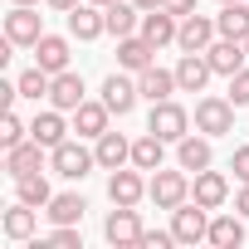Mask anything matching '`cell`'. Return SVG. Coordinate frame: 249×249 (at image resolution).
Masks as SVG:
<instances>
[{"label":"cell","instance_id":"cell-7","mask_svg":"<svg viewBox=\"0 0 249 249\" xmlns=\"http://www.w3.org/2000/svg\"><path fill=\"white\" fill-rule=\"evenodd\" d=\"M196 132H205V137L234 132V103L230 98H200L196 103Z\"/></svg>","mask_w":249,"mask_h":249},{"label":"cell","instance_id":"cell-3","mask_svg":"<svg viewBox=\"0 0 249 249\" xmlns=\"http://www.w3.org/2000/svg\"><path fill=\"white\" fill-rule=\"evenodd\" d=\"M171 234H176V244H200V239H210V210L196 205V200L176 205V210H171Z\"/></svg>","mask_w":249,"mask_h":249},{"label":"cell","instance_id":"cell-22","mask_svg":"<svg viewBox=\"0 0 249 249\" xmlns=\"http://www.w3.org/2000/svg\"><path fill=\"white\" fill-rule=\"evenodd\" d=\"M69 59H73V49H69V39H64V35H44V39L35 44V64H39L44 73H64V69H69Z\"/></svg>","mask_w":249,"mask_h":249},{"label":"cell","instance_id":"cell-43","mask_svg":"<svg viewBox=\"0 0 249 249\" xmlns=\"http://www.w3.org/2000/svg\"><path fill=\"white\" fill-rule=\"evenodd\" d=\"M93 5H103V10H107V5H117V0H93Z\"/></svg>","mask_w":249,"mask_h":249},{"label":"cell","instance_id":"cell-33","mask_svg":"<svg viewBox=\"0 0 249 249\" xmlns=\"http://www.w3.org/2000/svg\"><path fill=\"white\" fill-rule=\"evenodd\" d=\"M25 137H30V127H25L15 112H5V117H0V147H5V152H10V147H20Z\"/></svg>","mask_w":249,"mask_h":249},{"label":"cell","instance_id":"cell-42","mask_svg":"<svg viewBox=\"0 0 249 249\" xmlns=\"http://www.w3.org/2000/svg\"><path fill=\"white\" fill-rule=\"evenodd\" d=\"M10 5H39V0H10Z\"/></svg>","mask_w":249,"mask_h":249},{"label":"cell","instance_id":"cell-21","mask_svg":"<svg viewBox=\"0 0 249 249\" xmlns=\"http://www.w3.org/2000/svg\"><path fill=\"white\" fill-rule=\"evenodd\" d=\"M93 152H98V166H103V171H117V166L132 161V142L122 137V132H112V127L93 142Z\"/></svg>","mask_w":249,"mask_h":249},{"label":"cell","instance_id":"cell-5","mask_svg":"<svg viewBox=\"0 0 249 249\" xmlns=\"http://www.w3.org/2000/svg\"><path fill=\"white\" fill-rule=\"evenodd\" d=\"M103 239H107L112 249H132V244L142 239V215H137V205H112V215L103 220Z\"/></svg>","mask_w":249,"mask_h":249},{"label":"cell","instance_id":"cell-13","mask_svg":"<svg viewBox=\"0 0 249 249\" xmlns=\"http://www.w3.org/2000/svg\"><path fill=\"white\" fill-rule=\"evenodd\" d=\"M142 196H147V181H142V171L132 166H117L112 176H107V200L112 205H142Z\"/></svg>","mask_w":249,"mask_h":249},{"label":"cell","instance_id":"cell-14","mask_svg":"<svg viewBox=\"0 0 249 249\" xmlns=\"http://www.w3.org/2000/svg\"><path fill=\"white\" fill-rule=\"evenodd\" d=\"M0 230H5V239H15V244H30L35 230H39V210L25 205V200H15L5 215H0Z\"/></svg>","mask_w":249,"mask_h":249},{"label":"cell","instance_id":"cell-40","mask_svg":"<svg viewBox=\"0 0 249 249\" xmlns=\"http://www.w3.org/2000/svg\"><path fill=\"white\" fill-rule=\"evenodd\" d=\"M49 5H54V10H64V15H69V10H73V5H83V0H49Z\"/></svg>","mask_w":249,"mask_h":249},{"label":"cell","instance_id":"cell-29","mask_svg":"<svg viewBox=\"0 0 249 249\" xmlns=\"http://www.w3.org/2000/svg\"><path fill=\"white\" fill-rule=\"evenodd\" d=\"M83 210H88V200H83L78 191H64V196H54V200L44 205L49 225H78V220H83Z\"/></svg>","mask_w":249,"mask_h":249},{"label":"cell","instance_id":"cell-9","mask_svg":"<svg viewBox=\"0 0 249 249\" xmlns=\"http://www.w3.org/2000/svg\"><path fill=\"white\" fill-rule=\"evenodd\" d=\"M137 35H147L157 49H166V44H176V35H181V15H171L166 5L142 10V30H137Z\"/></svg>","mask_w":249,"mask_h":249},{"label":"cell","instance_id":"cell-36","mask_svg":"<svg viewBox=\"0 0 249 249\" xmlns=\"http://www.w3.org/2000/svg\"><path fill=\"white\" fill-rule=\"evenodd\" d=\"M166 244H176L171 230H142V239H137V249H166Z\"/></svg>","mask_w":249,"mask_h":249},{"label":"cell","instance_id":"cell-38","mask_svg":"<svg viewBox=\"0 0 249 249\" xmlns=\"http://www.w3.org/2000/svg\"><path fill=\"white\" fill-rule=\"evenodd\" d=\"M161 5H166L171 15H181V20H186V15H196V0H161Z\"/></svg>","mask_w":249,"mask_h":249},{"label":"cell","instance_id":"cell-2","mask_svg":"<svg viewBox=\"0 0 249 249\" xmlns=\"http://www.w3.org/2000/svg\"><path fill=\"white\" fill-rule=\"evenodd\" d=\"M49 166H54V176H64V181H83L93 166H98V152H88L83 142H59L54 152H49Z\"/></svg>","mask_w":249,"mask_h":249},{"label":"cell","instance_id":"cell-24","mask_svg":"<svg viewBox=\"0 0 249 249\" xmlns=\"http://www.w3.org/2000/svg\"><path fill=\"white\" fill-rule=\"evenodd\" d=\"M83 78L73 73V69H64V73H54V83H49V103L59 107V112H73L78 103H83Z\"/></svg>","mask_w":249,"mask_h":249},{"label":"cell","instance_id":"cell-32","mask_svg":"<svg viewBox=\"0 0 249 249\" xmlns=\"http://www.w3.org/2000/svg\"><path fill=\"white\" fill-rule=\"evenodd\" d=\"M15 83H20V98L39 103V98H49V83H54V73H44V69L35 64V69H25V73H20Z\"/></svg>","mask_w":249,"mask_h":249},{"label":"cell","instance_id":"cell-27","mask_svg":"<svg viewBox=\"0 0 249 249\" xmlns=\"http://www.w3.org/2000/svg\"><path fill=\"white\" fill-rule=\"evenodd\" d=\"M103 15H107V35H117V39H127V35L142 30V10L132 5V0H117V5H107Z\"/></svg>","mask_w":249,"mask_h":249},{"label":"cell","instance_id":"cell-10","mask_svg":"<svg viewBox=\"0 0 249 249\" xmlns=\"http://www.w3.org/2000/svg\"><path fill=\"white\" fill-rule=\"evenodd\" d=\"M215 20L210 15H186L181 20V35H176V44H181V54H205L210 44H215Z\"/></svg>","mask_w":249,"mask_h":249},{"label":"cell","instance_id":"cell-15","mask_svg":"<svg viewBox=\"0 0 249 249\" xmlns=\"http://www.w3.org/2000/svg\"><path fill=\"white\" fill-rule=\"evenodd\" d=\"M191 200L196 205H205V210H220L225 200H230V181L220 176V171H196V181H191Z\"/></svg>","mask_w":249,"mask_h":249},{"label":"cell","instance_id":"cell-17","mask_svg":"<svg viewBox=\"0 0 249 249\" xmlns=\"http://www.w3.org/2000/svg\"><path fill=\"white\" fill-rule=\"evenodd\" d=\"M205 59H210V69H215V73H225V78H230V73H239V69L249 64V49H244L239 39H225V35H220V39L205 49Z\"/></svg>","mask_w":249,"mask_h":249},{"label":"cell","instance_id":"cell-35","mask_svg":"<svg viewBox=\"0 0 249 249\" xmlns=\"http://www.w3.org/2000/svg\"><path fill=\"white\" fill-rule=\"evenodd\" d=\"M230 103H234V107L249 103V64H244L239 73H230Z\"/></svg>","mask_w":249,"mask_h":249},{"label":"cell","instance_id":"cell-12","mask_svg":"<svg viewBox=\"0 0 249 249\" xmlns=\"http://www.w3.org/2000/svg\"><path fill=\"white\" fill-rule=\"evenodd\" d=\"M137 98H142L137 78H127V73H107V78H103V103H107L117 117H127V112L137 107Z\"/></svg>","mask_w":249,"mask_h":249},{"label":"cell","instance_id":"cell-6","mask_svg":"<svg viewBox=\"0 0 249 249\" xmlns=\"http://www.w3.org/2000/svg\"><path fill=\"white\" fill-rule=\"evenodd\" d=\"M5 39H10L15 49H35V44L44 39V20H39V10H35V5H15V10L5 15Z\"/></svg>","mask_w":249,"mask_h":249},{"label":"cell","instance_id":"cell-31","mask_svg":"<svg viewBox=\"0 0 249 249\" xmlns=\"http://www.w3.org/2000/svg\"><path fill=\"white\" fill-rule=\"evenodd\" d=\"M15 200H25V205H35V210H44V205L54 200V191H49V181H44V171H35V176H20V181H15Z\"/></svg>","mask_w":249,"mask_h":249},{"label":"cell","instance_id":"cell-1","mask_svg":"<svg viewBox=\"0 0 249 249\" xmlns=\"http://www.w3.org/2000/svg\"><path fill=\"white\" fill-rule=\"evenodd\" d=\"M147 200L157 205V210H176V205H186L191 200V176H186V166L181 171H152V181H147Z\"/></svg>","mask_w":249,"mask_h":249},{"label":"cell","instance_id":"cell-20","mask_svg":"<svg viewBox=\"0 0 249 249\" xmlns=\"http://www.w3.org/2000/svg\"><path fill=\"white\" fill-rule=\"evenodd\" d=\"M137 88H142V98L147 103H166L171 93H181V83H176V69H142L137 73Z\"/></svg>","mask_w":249,"mask_h":249},{"label":"cell","instance_id":"cell-41","mask_svg":"<svg viewBox=\"0 0 249 249\" xmlns=\"http://www.w3.org/2000/svg\"><path fill=\"white\" fill-rule=\"evenodd\" d=\"M132 5H137V10H157V5H161V0H132Z\"/></svg>","mask_w":249,"mask_h":249},{"label":"cell","instance_id":"cell-28","mask_svg":"<svg viewBox=\"0 0 249 249\" xmlns=\"http://www.w3.org/2000/svg\"><path fill=\"white\" fill-rule=\"evenodd\" d=\"M161 161H166V137L147 132V137L132 142V166L137 171H161Z\"/></svg>","mask_w":249,"mask_h":249},{"label":"cell","instance_id":"cell-16","mask_svg":"<svg viewBox=\"0 0 249 249\" xmlns=\"http://www.w3.org/2000/svg\"><path fill=\"white\" fill-rule=\"evenodd\" d=\"M117 64L127 69V73H142L157 64V44L147 35H127V39H117Z\"/></svg>","mask_w":249,"mask_h":249},{"label":"cell","instance_id":"cell-37","mask_svg":"<svg viewBox=\"0 0 249 249\" xmlns=\"http://www.w3.org/2000/svg\"><path fill=\"white\" fill-rule=\"evenodd\" d=\"M230 171H234L239 181H249V147H234V157H230Z\"/></svg>","mask_w":249,"mask_h":249},{"label":"cell","instance_id":"cell-4","mask_svg":"<svg viewBox=\"0 0 249 249\" xmlns=\"http://www.w3.org/2000/svg\"><path fill=\"white\" fill-rule=\"evenodd\" d=\"M147 132H157V137H166V142H181V137L191 132V112H186L176 98H166V103H152Z\"/></svg>","mask_w":249,"mask_h":249},{"label":"cell","instance_id":"cell-26","mask_svg":"<svg viewBox=\"0 0 249 249\" xmlns=\"http://www.w3.org/2000/svg\"><path fill=\"white\" fill-rule=\"evenodd\" d=\"M176 161H181L186 171H205V166L215 161V152H210V137H205V132H200V137H191V132H186V137L176 142Z\"/></svg>","mask_w":249,"mask_h":249},{"label":"cell","instance_id":"cell-25","mask_svg":"<svg viewBox=\"0 0 249 249\" xmlns=\"http://www.w3.org/2000/svg\"><path fill=\"white\" fill-rule=\"evenodd\" d=\"M215 30L225 35V39H249V0H234V5H220V15H215Z\"/></svg>","mask_w":249,"mask_h":249},{"label":"cell","instance_id":"cell-30","mask_svg":"<svg viewBox=\"0 0 249 249\" xmlns=\"http://www.w3.org/2000/svg\"><path fill=\"white\" fill-rule=\"evenodd\" d=\"M210 244L215 249H239L244 244V215L234 210V215H215L210 220Z\"/></svg>","mask_w":249,"mask_h":249},{"label":"cell","instance_id":"cell-18","mask_svg":"<svg viewBox=\"0 0 249 249\" xmlns=\"http://www.w3.org/2000/svg\"><path fill=\"white\" fill-rule=\"evenodd\" d=\"M30 137H35V142H44L49 152H54L59 142H69V122H64V112H59L54 103H49L44 112H35V122H30Z\"/></svg>","mask_w":249,"mask_h":249},{"label":"cell","instance_id":"cell-19","mask_svg":"<svg viewBox=\"0 0 249 249\" xmlns=\"http://www.w3.org/2000/svg\"><path fill=\"white\" fill-rule=\"evenodd\" d=\"M107 117H112V107H107L103 98H98V103H88V98H83V103L73 107V132H78V137H93V142H98V137L107 132Z\"/></svg>","mask_w":249,"mask_h":249},{"label":"cell","instance_id":"cell-34","mask_svg":"<svg viewBox=\"0 0 249 249\" xmlns=\"http://www.w3.org/2000/svg\"><path fill=\"white\" fill-rule=\"evenodd\" d=\"M49 249H83L78 225H54V230H49Z\"/></svg>","mask_w":249,"mask_h":249},{"label":"cell","instance_id":"cell-8","mask_svg":"<svg viewBox=\"0 0 249 249\" xmlns=\"http://www.w3.org/2000/svg\"><path fill=\"white\" fill-rule=\"evenodd\" d=\"M69 35H73V39H83V44L103 39V35H107V15H103V5H93V0L73 5V10H69Z\"/></svg>","mask_w":249,"mask_h":249},{"label":"cell","instance_id":"cell-11","mask_svg":"<svg viewBox=\"0 0 249 249\" xmlns=\"http://www.w3.org/2000/svg\"><path fill=\"white\" fill-rule=\"evenodd\" d=\"M44 142H35V137H25L20 147H10L5 152V171H10V181H20V176H35V171H44Z\"/></svg>","mask_w":249,"mask_h":249},{"label":"cell","instance_id":"cell-39","mask_svg":"<svg viewBox=\"0 0 249 249\" xmlns=\"http://www.w3.org/2000/svg\"><path fill=\"white\" fill-rule=\"evenodd\" d=\"M234 210L249 220V181H239V196H234Z\"/></svg>","mask_w":249,"mask_h":249},{"label":"cell","instance_id":"cell-23","mask_svg":"<svg viewBox=\"0 0 249 249\" xmlns=\"http://www.w3.org/2000/svg\"><path fill=\"white\" fill-rule=\"evenodd\" d=\"M210 59L205 54H181V64H176V83H181V93H205V83H210Z\"/></svg>","mask_w":249,"mask_h":249},{"label":"cell","instance_id":"cell-44","mask_svg":"<svg viewBox=\"0 0 249 249\" xmlns=\"http://www.w3.org/2000/svg\"><path fill=\"white\" fill-rule=\"evenodd\" d=\"M220 5H234V0H220Z\"/></svg>","mask_w":249,"mask_h":249},{"label":"cell","instance_id":"cell-45","mask_svg":"<svg viewBox=\"0 0 249 249\" xmlns=\"http://www.w3.org/2000/svg\"><path fill=\"white\" fill-rule=\"evenodd\" d=\"M244 49H249V39H244Z\"/></svg>","mask_w":249,"mask_h":249}]
</instances>
